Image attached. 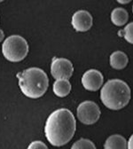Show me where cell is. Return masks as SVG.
<instances>
[{
    "instance_id": "cell-20",
    "label": "cell",
    "mask_w": 133,
    "mask_h": 149,
    "mask_svg": "<svg viewBox=\"0 0 133 149\" xmlns=\"http://www.w3.org/2000/svg\"><path fill=\"white\" fill-rule=\"evenodd\" d=\"M0 2H2V0H0Z\"/></svg>"
},
{
    "instance_id": "cell-9",
    "label": "cell",
    "mask_w": 133,
    "mask_h": 149,
    "mask_svg": "<svg viewBox=\"0 0 133 149\" xmlns=\"http://www.w3.org/2000/svg\"><path fill=\"white\" fill-rule=\"evenodd\" d=\"M110 65L113 68L120 70L124 68L129 62L128 56L121 51H116L110 55Z\"/></svg>"
},
{
    "instance_id": "cell-10",
    "label": "cell",
    "mask_w": 133,
    "mask_h": 149,
    "mask_svg": "<svg viewBox=\"0 0 133 149\" xmlns=\"http://www.w3.org/2000/svg\"><path fill=\"white\" fill-rule=\"evenodd\" d=\"M104 149H127L126 139L119 134L112 135L107 139Z\"/></svg>"
},
{
    "instance_id": "cell-14",
    "label": "cell",
    "mask_w": 133,
    "mask_h": 149,
    "mask_svg": "<svg viewBox=\"0 0 133 149\" xmlns=\"http://www.w3.org/2000/svg\"><path fill=\"white\" fill-rule=\"evenodd\" d=\"M71 149H96V146L90 139H80L73 144Z\"/></svg>"
},
{
    "instance_id": "cell-1",
    "label": "cell",
    "mask_w": 133,
    "mask_h": 149,
    "mask_svg": "<svg viewBox=\"0 0 133 149\" xmlns=\"http://www.w3.org/2000/svg\"><path fill=\"white\" fill-rule=\"evenodd\" d=\"M77 122L72 112L67 108L57 109L48 116L45 133L52 146H62L68 144L75 132Z\"/></svg>"
},
{
    "instance_id": "cell-13",
    "label": "cell",
    "mask_w": 133,
    "mask_h": 149,
    "mask_svg": "<svg viewBox=\"0 0 133 149\" xmlns=\"http://www.w3.org/2000/svg\"><path fill=\"white\" fill-rule=\"evenodd\" d=\"M118 36H123L124 39L128 43L133 45V22H130L128 25H126L123 30H119Z\"/></svg>"
},
{
    "instance_id": "cell-4",
    "label": "cell",
    "mask_w": 133,
    "mask_h": 149,
    "mask_svg": "<svg viewBox=\"0 0 133 149\" xmlns=\"http://www.w3.org/2000/svg\"><path fill=\"white\" fill-rule=\"evenodd\" d=\"M29 50L28 42L19 35L8 36L2 45L4 57L11 62H19L24 60L29 53Z\"/></svg>"
},
{
    "instance_id": "cell-2",
    "label": "cell",
    "mask_w": 133,
    "mask_h": 149,
    "mask_svg": "<svg viewBox=\"0 0 133 149\" xmlns=\"http://www.w3.org/2000/svg\"><path fill=\"white\" fill-rule=\"evenodd\" d=\"M19 86L25 96L38 99L46 92L49 79L46 73L39 68H29L17 74Z\"/></svg>"
},
{
    "instance_id": "cell-12",
    "label": "cell",
    "mask_w": 133,
    "mask_h": 149,
    "mask_svg": "<svg viewBox=\"0 0 133 149\" xmlns=\"http://www.w3.org/2000/svg\"><path fill=\"white\" fill-rule=\"evenodd\" d=\"M129 20V13L124 8L117 7L111 13V21L116 26H123Z\"/></svg>"
},
{
    "instance_id": "cell-11",
    "label": "cell",
    "mask_w": 133,
    "mask_h": 149,
    "mask_svg": "<svg viewBox=\"0 0 133 149\" xmlns=\"http://www.w3.org/2000/svg\"><path fill=\"white\" fill-rule=\"evenodd\" d=\"M71 84L68 80L66 79H61L56 80L53 84V92L54 94L60 98H64L68 96L71 91Z\"/></svg>"
},
{
    "instance_id": "cell-17",
    "label": "cell",
    "mask_w": 133,
    "mask_h": 149,
    "mask_svg": "<svg viewBox=\"0 0 133 149\" xmlns=\"http://www.w3.org/2000/svg\"><path fill=\"white\" fill-rule=\"evenodd\" d=\"M5 38V34H4V31L0 29V43H1Z\"/></svg>"
},
{
    "instance_id": "cell-7",
    "label": "cell",
    "mask_w": 133,
    "mask_h": 149,
    "mask_svg": "<svg viewBox=\"0 0 133 149\" xmlns=\"http://www.w3.org/2000/svg\"><path fill=\"white\" fill-rule=\"evenodd\" d=\"M104 82L102 74L97 69H90L86 71L82 77V84L91 91H96L100 90Z\"/></svg>"
},
{
    "instance_id": "cell-16",
    "label": "cell",
    "mask_w": 133,
    "mask_h": 149,
    "mask_svg": "<svg viewBox=\"0 0 133 149\" xmlns=\"http://www.w3.org/2000/svg\"><path fill=\"white\" fill-rule=\"evenodd\" d=\"M127 149H133V134L130 136V138L127 143Z\"/></svg>"
},
{
    "instance_id": "cell-19",
    "label": "cell",
    "mask_w": 133,
    "mask_h": 149,
    "mask_svg": "<svg viewBox=\"0 0 133 149\" xmlns=\"http://www.w3.org/2000/svg\"><path fill=\"white\" fill-rule=\"evenodd\" d=\"M132 12H133V6H132Z\"/></svg>"
},
{
    "instance_id": "cell-8",
    "label": "cell",
    "mask_w": 133,
    "mask_h": 149,
    "mask_svg": "<svg viewBox=\"0 0 133 149\" xmlns=\"http://www.w3.org/2000/svg\"><path fill=\"white\" fill-rule=\"evenodd\" d=\"M72 26L79 32H85L91 29L93 24L91 14L85 10H79L75 12L72 16Z\"/></svg>"
},
{
    "instance_id": "cell-6",
    "label": "cell",
    "mask_w": 133,
    "mask_h": 149,
    "mask_svg": "<svg viewBox=\"0 0 133 149\" xmlns=\"http://www.w3.org/2000/svg\"><path fill=\"white\" fill-rule=\"evenodd\" d=\"M73 72V64L69 60L57 57L52 59L51 65V74L56 80H68L72 77Z\"/></svg>"
},
{
    "instance_id": "cell-3",
    "label": "cell",
    "mask_w": 133,
    "mask_h": 149,
    "mask_svg": "<svg viewBox=\"0 0 133 149\" xmlns=\"http://www.w3.org/2000/svg\"><path fill=\"white\" fill-rule=\"evenodd\" d=\"M100 100L107 108L120 110L125 107L130 100V89L125 82L120 79L109 80L101 89Z\"/></svg>"
},
{
    "instance_id": "cell-5",
    "label": "cell",
    "mask_w": 133,
    "mask_h": 149,
    "mask_svg": "<svg viewBox=\"0 0 133 149\" xmlns=\"http://www.w3.org/2000/svg\"><path fill=\"white\" fill-rule=\"evenodd\" d=\"M78 120L86 125H91L97 123L100 117L101 112L99 106L93 101L82 102L77 110Z\"/></svg>"
},
{
    "instance_id": "cell-15",
    "label": "cell",
    "mask_w": 133,
    "mask_h": 149,
    "mask_svg": "<svg viewBox=\"0 0 133 149\" xmlns=\"http://www.w3.org/2000/svg\"><path fill=\"white\" fill-rule=\"evenodd\" d=\"M27 149H48V147L44 142L36 140V141H33L32 143H30V145L28 146Z\"/></svg>"
},
{
    "instance_id": "cell-18",
    "label": "cell",
    "mask_w": 133,
    "mask_h": 149,
    "mask_svg": "<svg viewBox=\"0 0 133 149\" xmlns=\"http://www.w3.org/2000/svg\"><path fill=\"white\" fill-rule=\"evenodd\" d=\"M117 2L120 4H129L130 2V0H118Z\"/></svg>"
}]
</instances>
